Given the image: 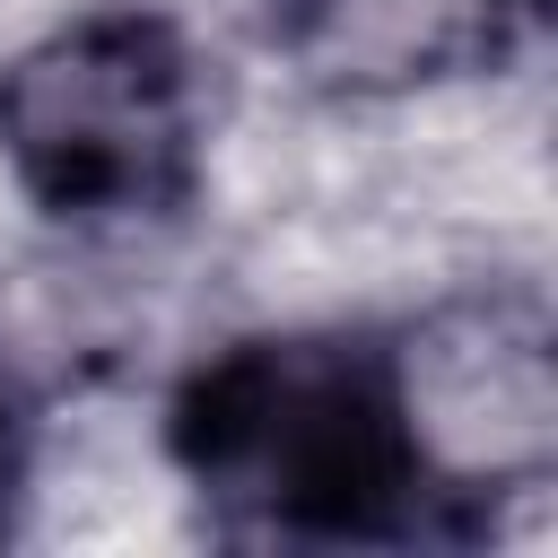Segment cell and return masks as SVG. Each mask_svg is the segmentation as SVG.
I'll use <instances>...</instances> for the list:
<instances>
[{"label":"cell","mask_w":558,"mask_h":558,"mask_svg":"<svg viewBox=\"0 0 558 558\" xmlns=\"http://www.w3.org/2000/svg\"><path fill=\"white\" fill-rule=\"evenodd\" d=\"M375 357L436 541H480L558 480V340L532 288H453L375 331Z\"/></svg>","instance_id":"obj_3"},{"label":"cell","mask_w":558,"mask_h":558,"mask_svg":"<svg viewBox=\"0 0 558 558\" xmlns=\"http://www.w3.org/2000/svg\"><path fill=\"white\" fill-rule=\"evenodd\" d=\"M541 0H270V52L331 105H392L506 70Z\"/></svg>","instance_id":"obj_4"},{"label":"cell","mask_w":558,"mask_h":558,"mask_svg":"<svg viewBox=\"0 0 558 558\" xmlns=\"http://www.w3.org/2000/svg\"><path fill=\"white\" fill-rule=\"evenodd\" d=\"M209 61L174 9L96 0L0 52V174L70 235H131L201 192Z\"/></svg>","instance_id":"obj_2"},{"label":"cell","mask_w":558,"mask_h":558,"mask_svg":"<svg viewBox=\"0 0 558 558\" xmlns=\"http://www.w3.org/2000/svg\"><path fill=\"white\" fill-rule=\"evenodd\" d=\"M35 462H44V392L0 323V541H17L26 497H35Z\"/></svg>","instance_id":"obj_5"},{"label":"cell","mask_w":558,"mask_h":558,"mask_svg":"<svg viewBox=\"0 0 558 558\" xmlns=\"http://www.w3.org/2000/svg\"><path fill=\"white\" fill-rule=\"evenodd\" d=\"M166 471L218 541L262 549H410L436 541L375 331H235L201 349L157 418Z\"/></svg>","instance_id":"obj_1"}]
</instances>
